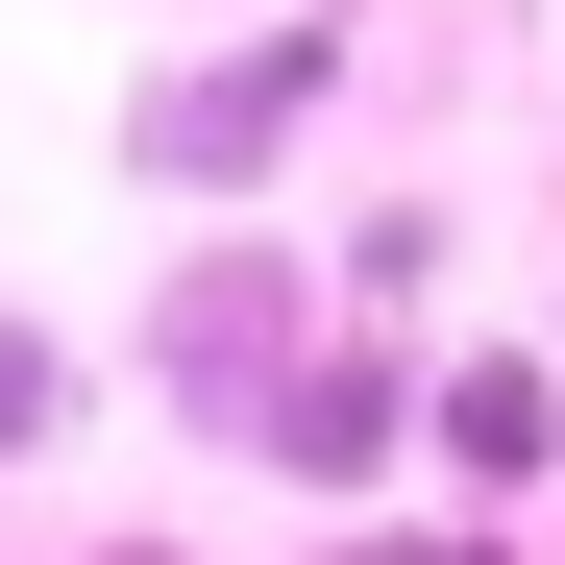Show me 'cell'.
Here are the masks:
<instances>
[{
    "label": "cell",
    "mask_w": 565,
    "mask_h": 565,
    "mask_svg": "<svg viewBox=\"0 0 565 565\" xmlns=\"http://www.w3.org/2000/svg\"><path fill=\"white\" fill-rule=\"evenodd\" d=\"M344 99V25H246V50H198V74H148V172L172 198H246V172H296V124Z\"/></svg>",
    "instance_id": "cell-1"
},
{
    "label": "cell",
    "mask_w": 565,
    "mask_h": 565,
    "mask_svg": "<svg viewBox=\"0 0 565 565\" xmlns=\"http://www.w3.org/2000/svg\"><path fill=\"white\" fill-rule=\"evenodd\" d=\"M172 394H198V418H270V394H296V369H270V344H320V296H296V270H270V246H222V270H172Z\"/></svg>",
    "instance_id": "cell-2"
},
{
    "label": "cell",
    "mask_w": 565,
    "mask_h": 565,
    "mask_svg": "<svg viewBox=\"0 0 565 565\" xmlns=\"http://www.w3.org/2000/svg\"><path fill=\"white\" fill-rule=\"evenodd\" d=\"M394 418H418V369H394V344H296V394H270L246 443H270V467H320V492H344V467H394Z\"/></svg>",
    "instance_id": "cell-3"
},
{
    "label": "cell",
    "mask_w": 565,
    "mask_h": 565,
    "mask_svg": "<svg viewBox=\"0 0 565 565\" xmlns=\"http://www.w3.org/2000/svg\"><path fill=\"white\" fill-rule=\"evenodd\" d=\"M443 443H467V467H541L565 394H541V369H443Z\"/></svg>",
    "instance_id": "cell-4"
},
{
    "label": "cell",
    "mask_w": 565,
    "mask_h": 565,
    "mask_svg": "<svg viewBox=\"0 0 565 565\" xmlns=\"http://www.w3.org/2000/svg\"><path fill=\"white\" fill-rule=\"evenodd\" d=\"M50 394H74V369H50V320H0V443H50Z\"/></svg>",
    "instance_id": "cell-5"
},
{
    "label": "cell",
    "mask_w": 565,
    "mask_h": 565,
    "mask_svg": "<svg viewBox=\"0 0 565 565\" xmlns=\"http://www.w3.org/2000/svg\"><path fill=\"white\" fill-rule=\"evenodd\" d=\"M394 565H492V541H394Z\"/></svg>",
    "instance_id": "cell-6"
}]
</instances>
